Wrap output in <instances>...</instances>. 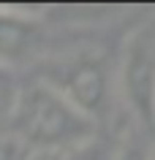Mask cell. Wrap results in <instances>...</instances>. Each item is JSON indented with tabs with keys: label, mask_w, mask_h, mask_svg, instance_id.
<instances>
[{
	"label": "cell",
	"mask_w": 155,
	"mask_h": 160,
	"mask_svg": "<svg viewBox=\"0 0 155 160\" xmlns=\"http://www.w3.org/2000/svg\"><path fill=\"white\" fill-rule=\"evenodd\" d=\"M114 158H117V141H109L98 133H93L90 138L63 152V160H114Z\"/></svg>",
	"instance_id": "5"
},
{
	"label": "cell",
	"mask_w": 155,
	"mask_h": 160,
	"mask_svg": "<svg viewBox=\"0 0 155 160\" xmlns=\"http://www.w3.org/2000/svg\"><path fill=\"white\" fill-rule=\"evenodd\" d=\"M114 160H152L147 138H139V136H128L125 141L117 144V158H114Z\"/></svg>",
	"instance_id": "7"
},
{
	"label": "cell",
	"mask_w": 155,
	"mask_h": 160,
	"mask_svg": "<svg viewBox=\"0 0 155 160\" xmlns=\"http://www.w3.org/2000/svg\"><path fill=\"white\" fill-rule=\"evenodd\" d=\"M27 152L30 149L22 147L11 133H0V160H25Z\"/></svg>",
	"instance_id": "8"
},
{
	"label": "cell",
	"mask_w": 155,
	"mask_h": 160,
	"mask_svg": "<svg viewBox=\"0 0 155 160\" xmlns=\"http://www.w3.org/2000/svg\"><path fill=\"white\" fill-rule=\"evenodd\" d=\"M52 71L54 73L44 76L46 84L63 92L93 122L103 117V111L109 109V101H112V79L103 60H98L95 54H79V57L57 62Z\"/></svg>",
	"instance_id": "3"
},
{
	"label": "cell",
	"mask_w": 155,
	"mask_h": 160,
	"mask_svg": "<svg viewBox=\"0 0 155 160\" xmlns=\"http://www.w3.org/2000/svg\"><path fill=\"white\" fill-rule=\"evenodd\" d=\"M19 92V82L17 73L11 68L0 65V133H6V125H8L11 109H14V101H17Z\"/></svg>",
	"instance_id": "6"
},
{
	"label": "cell",
	"mask_w": 155,
	"mask_h": 160,
	"mask_svg": "<svg viewBox=\"0 0 155 160\" xmlns=\"http://www.w3.org/2000/svg\"><path fill=\"white\" fill-rule=\"evenodd\" d=\"M117 92L133 119L150 130L155 111V27L144 19L128 33L117 62Z\"/></svg>",
	"instance_id": "2"
},
{
	"label": "cell",
	"mask_w": 155,
	"mask_h": 160,
	"mask_svg": "<svg viewBox=\"0 0 155 160\" xmlns=\"http://www.w3.org/2000/svg\"><path fill=\"white\" fill-rule=\"evenodd\" d=\"M44 35V11L0 6V65L17 71L38 54Z\"/></svg>",
	"instance_id": "4"
},
{
	"label": "cell",
	"mask_w": 155,
	"mask_h": 160,
	"mask_svg": "<svg viewBox=\"0 0 155 160\" xmlns=\"http://www.w3.org/2000/svg\"><path fill=\"white\" fill-rule=\"evenodd\" d=\"M25 160H63V152H49V149H35L27 152Z\"/></svg>",
	"instance_id": "9"
},
{
	"label": "cell",
	"mask_w": 155,
	"mask_h": 160,
	"mask_svg": "<svg viewBox=\"0 0 155 160\" xmlns=\"http://www.w3.org/2000/svg\"><path fill=\"white\" fill-rule=\"evenodd\" d=\"M6 133L30 152H65L95 133V122L44 79L19 87Z\"/></svg>",
	"instance_id": "1"
}]
</instances>
